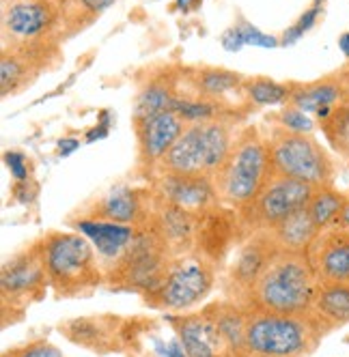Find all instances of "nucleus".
I'll return each mask as SVG.
<instances>
[{
  "instance_id": "423d86ee",
  "label": "nucleus",
  "mask_w": 349,
  "mask_h": 357,
  "mask_svg": "<svg viewBox=\"0 0 349 357\" xmlns=\"http://www.w3.org/2000/svg\"><path fill=\"white\" fill-rule=\"evenodd\" d=\"M272 174L297 178L313 188L334 185L336 168L328 151L311 134H293L279 127L267 140Z\"/></svg>"
},
{
  "instance_id": "5701e85b",
  "label": "nucleus",
  "mask_w": 349,
  "mask_h": 357,
  "mask_svg": "<svg viewBox=\"0 0 349 357\" xmlns=\"http://www.w3.org/2000/svg\"><path fill=\"white\" fill-rule=\"evenodd\" d=\"M172 99L174 93L170 91L168 84L164 82H151L147 84L138 97H136V104H134V125H140L149 119H154L162 112H168L172 106Z\"/></svg>"
},
{
  "instance_id": "f8f14e48",
  "label": "nucleus",
  "mask_w": 349,
  "mask_h": 357,
  "mask_svg": "<svg viewBox=\"0 0 349 357\" xmlns=\"http://www.w3.org/2000/svg\"><path fill=\"white\" fill-rule=\"evenodd\" d=\"M184 130H186V121L172 110L136 125L140 164L147 168L160 166L162 160L166 158V153L184 134Z\"/></svg>"
},
{
  "instance_id": "0eeeda50",
  "label": "nucleus",
  "mask_w": 349,
  "mask_h": 357,
  "mask_svg": "<svg viewBox=\"0 0 349 357\" xmlns=\"http://www.w3.org/2000/svg\"><path fill=\"white\" fill-rule=\"evenodd\" d=\"M214 287V269L198 257L172 259L162 287L151 295L156 303L166 310H188L203 301Z\"/></svg>"
},
{
  "instance_id": "9d476101",
  "label": "nucleus",
  "mask_w": 349,
  "mask_h": 357,
  "mask_svg": "<svg viewBox=\"0 0 349 357\" xmlns=\"http://www.w3.org/2000/svg\"><path fill=\"white\" fill-rule=\"evenodd\" d=\"M47 287V275L41 263V254L37 245L31 250H24L11 261L3 265V275H0V289H3L5 303L11 301H29L39 297Z\"/></svg>"
},
{
  "instance_id": "7c9ffc66",
  "label": "nucleus",
  "mask_w": 349,
  "mask_h": 357,
  "mask_svg": "<svg viewBox=\"0 0 349 357\" xmlns=\"http://www.w3.org/2000/svg\"><path fill=\"white\" fill-rule=\"evenodd\" d=\"M321 3H323V0H315V3H313V5L302 13V15H300V20H297L291 29H287V31H285V35H283V41H281V43L291 45V43H295V41H300V39H302V35L315 26V22H317V17H319V13H321Z\"/></svg>"
},
{
  "instance_id": "f03ea898",
  "label": "nucleus",
  "mask_w": 349,
  "mask_h": 357,
  "mask_svg": "<svg viewBox=\"0 0 349 357\" xmlns=\"http://www.w3.org/2000/svg\"><path fill=\"white\" fill-rule=\"evenodd\" d=\"M323 336L313 314L248 310L246 357H309Z\"/></svg>"
},
{
  "instance_id": "1a4fd4ad",
  "label": "nucleus",
  "mask_w": 349,
  "mask_h": 357,
  "mask_svg": "<svg viewBox=\"0 0 349 357\" xmlns=\"http://www.w3.org/2000/svg\"><path fill=\"white\" fill-rule=\"evenodd\" d=\"M306 259L319 284L349 282V228L330 226L319 231Z\"/></svg>"
},
{
  "instance_id": "2eb2a0df",
  "label": "nucleus",
  "mask_w": 349,
  "mask_h": 357,
  "mask_svg": "<svg viewBox=\"0 0 349 357\" xmlns=\"http://www.w3.org/2000/svg\"><path fill=\"white\" fill-rule=\"evenodd\" d=\"M276 250L279 245L274 241L272 233H261L253 237L239 250L237 259L231 267V280H229L237 293H242L248 299V293L255 287V282L263 273L265 265L269 263V259L274 257Z\"/></svg>"
},
{
  "instance_id": "39448f33",
  "label": "nucleus",
  "mask_w": 349,
  "mask_h": 357,
  "mask_svg": "<svg viewBox=\"0 0 349 357\" xmlns=\"http://www.w3.org/2000/svg\"><path fill=\"white\" fill-rule=\"evenodd\" d=\"M233 144L235 138L227 123H192L166 153L160 170L170 174H207L216 178L222 166L227 164Z\"/></svg>"
},
{
  "instance_id": "f704fd0d",
  "label": "nucleus",
  "mask_w": 349,
  "mask_h": 357,
  "mask_svg": "<svg viewBox=\"0 0 349 357\" xmlns=\"http://www.w3.org/2000/svg\"><path fill=\"white\" fill-rule=\"evenodd\" d=\"M220 43H222L224 50H227V52H239V50L246 45L239 26H233V29H229V31H224L222 37H220Z\"/></svg>"
},
{
  "instance_id": "b1692460",
  "label": "nucleus",
  "mask_w": 349,
  "mask_h": 357,
  "mask_svg": "<svg viewBox=\"0 0 349 357\" xmlns=\"http://www.w3.org/2000/svg\"><path fill=\"white\" fill-rule=\"evenodd\" d=\"M321 130L330 146L339 151L341 155L349 158V104H341L339 108H334L326 121H321Z\"/></svg>"
},
{
  "instance_id": "4be33fe9",
  "label": "nucleus",
  "mask_w": 349,
  "mask_h": 357,
  "mask_svg": "<svg viewBox=\"0 0 349 357\" xmlns=\"http://www.w3.org/2000/svg\"><path fill=\"white\" fill-rule=\"evenodd\" d=\"M347 202H349V196L345 192L336 190L334 185H323L315 190L306 209L311 218L315 220V224L319 226V231H323V228L336 226L343 209L347 207Z\"/></svg>"
},
{
  "instance_id": "cd10ccee",
  "label": "nucleus",
  "mask_w": 349,
  "mask_h": 357,
  "mask_svg": "<svg viewBox=\"0 0 349 357\" xmlns=\"http://www.w3.org/2000/svg\"><path fill=\"white\" fill-rule=\"evenodd\" d=\"M65 329H67V338H71L78 344H84V347H102L106 342L104 329L99 327V323H95L91 319H76V321L67 323Z\"/></svg>"
},
{
  "instance_id": "a19ab883",
  "label": "nucleus",
  "mask_w": 349,
  "mask_h": 357,
  "mask_svg": "<svg viewBox=\"0 0 349 357\" xmlns=\"http://www.w3.org/2000/svg\"><path fill=\"white\" fill-rule=\"evenodd\" d=\"M336 226H343V228H349V202H347V207L343 209V213H341V218H339V222H336Z\"/></svg>"
},
{
  "instance_id": "bb28decb",
  "label": "nucleus",
  "mask_w": 349,
  "mask_h": 357,
  "mask_svg": "<svg viewBox=\"0 0 349 357\" xmlns=\"http://www.w3.org/2000/svg\"><path fill=\"white\" fill-rule=\"evenodd\" d=\"M170 110L179 114L188 123H205V121H216L218 106L209 104V101H198V99H181L174 95Z\"/></svg>"
},
{
  "instance_id": "412c9836",
  "label": "nucleus",
  "mask_w": 349,
  "mask_h": 357,
  "mask_svg": "<svg viewBox=\"0 0 349 357\" xmlns=\"http://www.w3.org/2000/svg\"><path fill=\"white\" fill-rule=\"evenodd\" d=\"M343 99V86L334 80H321L291 91L289 104L302 112H317L321 108L334 106Z\"/></svg>"
},
{
  "instance_id": "473e14b6",
  "label": "nucleus",
  "mask_w": 349,
  "mask_h": 357,
  "mask_svg": "<svg viewBox=\"0 0 349 357\" xmlns=\"http://www.w3.org/2000/svg\"><path fill=\"white\" fill-rule=\"evenodd\" d=\"M5 164L11 172V178L15 183H27L29 181V164L27 158L20 151H7L5 153Z\"/></svg>"
},
{
  "instance_id": "e433bc0d",
  "label": "nucleus",
  "mask_w": 349,
  "mask_h": 357,
  "mask_svg": "<svg viewBox=\"0 0 349 357\" xmlns=\"http://www.w3.org/2000/svg\"><path fill=\"white\" fill-rule=\"evenodd\" d=\"M117 0H80V5L87 9V11H93V13H102L106 11L108 7H112Z\"/></svg>"
},
{
  "instance_id": "4c0bfd02",
  "label": "nucleus",
  "mask_w": 349,
  "mask_h": 357,
  "mask_svg": "<svg viewBox=\"0 0 349 357\" xmlns=\"http://www.w3.org/2000/svg\"><path fill=\"white\" fill-rule=\"evenodd\" d=\"M108 136V123L104 121H99L93 130L87 132V142H95V140H104Z\"/></svg>"
},
{
  "instance_id": "9b49d317",
  "label": "nucleus",
  "mask_w": 349,
  "mask_h": 357,
  "mask_svg": "<svg viewBox=\"0 0 349 357\" xmlns=\"http://www.w3.org/2000/svg\"><path fill=\"white\" fill-rule=\"evenodd\" d=\"M158 198L190 213L205 211L220 198L216 181L207 174H170L162 172L156 183Z\"/></svg>"
},
{
  "instance_id": "ddd939ff",
  "label": "nucleus",
  "mask_w": 349,
  "mask_h": 357,
  "mask_svg": "<svg viewBox=\"0 0 349 357\" xmlns=\"http://www.w3.org/2000/svg\"><path fill=\"white\" fill-rule=\"evenodd\" d=\"M174 327L188 357H231L227 342L220 334L214 305L201 314L179 319Z\"/></svg>"
},
{
  "instance_id": "2f4dec72",
  "label": "nucleus",
  "mask_w": 349,
  "mask_h": 357,
  "mask_svg": "<svg viewBox=\"0 0 349 357\" xmlns=\"http://www.w3.org/2000/svg\"><path fill=\"white\" fill-rule=\"evenodd\" d=\"M5 357H65L54 344H50L45 340H35L29 342L27 347H17L5 353Z\"/></svg>"
},
{
  "instance_id": "c85d7f7f",
  "label": "nucleus",
  "mask_w": 349,
  "mask_h": 357,
  "mask_svg": "<svg viewBox=\"0 0 349 357\" xmlns=\"http://www.w3.org/2000/svg\"><path fill=\"white\" fill-rule=\"evenodd\" d=\"M24 75H27L24 63L13 54H5L0 61V89H3V95L17 91V86L24 82Z\"/></svg>"
},
{
  "instance_id": "c756f323",
  "label": "nucleus",
  "mask_w": 349,
  "mask_h": 357,
  "mask_svg": "<svg viewBox=\"0 0 349 357\" xmlns=\"http://www.w3.org/2000/svg\"><path fill=\"white\" fill-rule=\"evenodd\" d=\"M279 127L293 134H311L315 130V121L309 116V112L297 110L295 106H287L279 112Z\"/></svg>"
},
{
  "instance_id": "c9c22d12",
  "label": "nucleus",
  "mask_w": 349,
  "mask_h": 357,
  "mask_svg": "<svg viewBox=\"0 0 349 357\" xmlns=\"http://www.w3.org/2000/svg\"><path fill=\"white\" fill-rule=\"evenodd\" d=\"M80 140L78 138H63V140H59V146H57V153H59V158H67V155H71L73 151H78L80 149Z\"/></svg>"
},
{
  "instance_id": "f257e3e1",
  "label": "nucleus",
  "mask_w": 349,
  "mask_h": 357,
  "mask_svg": "<svg viewBox=\"0 0 349 357\" xmlns=\"http://www.w3.org/2000/svg\"><path fill=\"white\" fill-rule=\"evenodd\" d=\"M319 282L306 252L276 250L248 293V310L279 314H311Z\"/></svg>"
},
{
  "instance_id": "6ab92c4d",
  "label": "nucleus",
  "mask_w": 349,
  "mask_h": 357,
  "mask_svg": "<svg viewBox=\"0 0 349 357\" xmlns=\"http://www.w3.org/2000/svg\"><path fill=\"white\" fill-rule=\"evenodd\" d=\"M158 235L166 241V245L170 248V252L181 250L184 245H190V239L194 235V222H192V213L174 207L170 202L158 200L156 207V218L151 224Z\"/></svg>"
},
{
  "instance_id": "20e7f679",
  "label": "nucleus",
  "mask_w": 349,
  "mask_h": 357,
  "mask_svg": "<svg viewBox=\"0 0 349 357\" xmlns=\"http://www.w3.org/2000/svg\"><path fill=\"white\" fill-rule=\"evenodd\" d=\"M272 178L267 140L253 127L235 136L233 151L216 174L218 196L233 207H251Z\"/></svg>"
},
{
  "instance_id": "7ed1b4c3",
  "label": "nucleus",
  "mask_w": 349,
  "mask_h": 357,
  "mask_svg": "<svg viewBox=\"0 0 349 357\" xmlns=\"http://www.w3.org/2000/svg\"><path fill=\"white\" fill-rule=\"evenodd\" d=\"M47 284L59 297H76L102 282L93 243L80 233H50L39 243Z\"/></svg>"
},
{
  "instance_id": "72a5a7b5",
  "label": "nucleus",
  "mask_w": 349,
  "mask_h": 357,
  "mask_svg": "<svg viewBox=\"0 0 349 357\" xmlns=\"http://www.w3.org/2000/svg\"><path fill=\"white\" fill-rule=\"evenodd\" d=\"M239 31H242L246 45H255V47H276L279 45L276 37L261 33L259 29L253 26V24H239Z\"/></svg>"
},
{
  "instance_id": "ea45409f",
  "label": "nucleus",
  "mask_w": 349,
  "mask_h": 357,
  "mask_svg": "<svg viewBox=\"0 0 349 357\" xmlns=\"http://www.w3.org/2000/svg\"><path fill=\"white\" fill-rule=\"evenodd\" d=\"M339 50L343 52L345 59H349V33H343V35L339 37Z\"/></svg>"
},
{
  "instance_id": "58836bf2",
  "label": "nucleus",
  "mask_w": 349,
  "mask_h": 357,
  "mask_svg": "<svg viewBox=\"0 0 349 357\" xmlns=\"http://www.w3.org/2000/svg\"><path fill=\"white\" fill-rule=\"evenodd\" d=\"M201 3H203V0H174V7H177L179 11H190V9L198 7Z\"/></svg>"
},
{
  "instance_id": "aec40b11",
  "label": "nucleus",
  "mask_w": 349,
  "mask_h": 357,
  "mask_svg": "<svg viewBox=\"0 0 349 357\" xmlns=\"http://www.w3.org/2000/svg\"><path fill=\"white\" fill-rule=\"evenodd\" d=\"M269 233L281 250L306 252L311 248V243L315 241V237L319 235V226L311 218L309 209H300V211L291 213L289 218H285L281 224L269 228Z\"/></svg>"
},
{
  "instance_id": "a878e982",
  "label": "nucleus",
  "mask_w": 349,
  "mask_h": 357,
  "mask_svg": "<svg viewBox=\"0 0 349 357\" xmlns=\"http://www.w3.org/2000/svg\"><path fill=\"white\" fill-rule=\"evenodd\" d=\"M246 97L257 106H281L291 97V89L274 80L257 78L246 82Z\"/></svg>"
},
{
  "instance_id": "f3484780",
  "label": "nucleus",
  "mask_w": 349,
  "mask_h": 357,
  "mask_svg": "<svg viewBox=\"0 0 349 357\" xmlns=\"http://www.w3.org/2000/svg\"><path fill=\"white\" fill-rule=\"evenodd\" d=\"M95 215L97 220H108L140 228V224L144 222L142 196L130 185H117L97 202Z\"/></svg>"
},
{
  "instance_id": "a211bd4d",
  "label": "nucleus",
  "mask_w": 349,
  "mask_h": 357,
  "mask_svg": "<svg viewBox=\"0 0 349 357\" xmlns=\"http://www.w3.org/2000/svg\"><path fill=\"white\" fill-rule=\"evenodd\" d=\"M311 314L326 334L349 323V282L319 284Z\"/></svg>"
},
{
  "instance_id": "393cba45",
  "label": "nucleus",
  "mask_w": 349,
  "mask_h": 357,
  "mask_svg": "<svg viewBox=\"0 0 349 357\" xmlns=\"http://www.w3.org/2000/svg\"><path fill=\"white\" fill-rule=\"evenodd\" d=\"M244 84L242 75L227 69H205L198 73V89L207 97H222Z\"/></svg>"
},
{
  "instance_id": "4468645a",
  "label": "nucleus",
  "mask_w": 349,
  "mask_h": 357,
  "mask_svg": "<svg viewBox=\"0 0 349 357\" xmlns=\"http://www.w3.org/2000/svg\"><path fill=\"white\" fill-rule=\"evenodd\" d=\"M73 228L93 243L99 259L104 263H112V265L128 252V248L132 245V241L136 239V233H138L136 226L117 224V222L97 220V218L78 220L73 224Z\"/></svg>"
},
{
  "instance_id": "6e6552de",
  "label": "nucleus",
  "mask_w": 349,
  "mask_h": 357,
  "mask_svg": "<svg viewBox=\"0 0 349 357\" xmlns=\"http://www.w3.org/2000/svg\"><path fill=\"white\" fill-rule=\"evenodd\" d=\"M317 188L297 181V178L272 174L267 185L261 190L259 198L253 202V218L263 228H274L291 213L306 209Z\"/></svg>"
},
{
  "instance_id": "dca6fc26",
  "label": "nucleus",
  "mask_w": 349,
  "mask_h": 357,
  "mask_svg": "<svg viewBox=\"0 0 349 357\" xmlns=\"http://www.w3.org/2000/svg\"><path fill=\"white\" fill-rule=\"evenodd\" d=\"M52 7L43 0H24L5 11V31L20 39H35L52 24Z\"/></svg>"
}]
</instances>
